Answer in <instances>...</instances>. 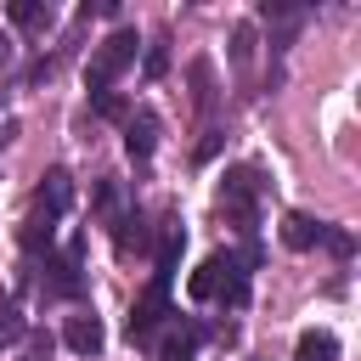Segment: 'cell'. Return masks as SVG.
<instances>
[{"label": "cell", "instance_id": "1", "mask_svg": "<svg viewBox=\"0 0 361 361\" xmlns=\"http://www.w3.org/2000/svg\"><path fill=\"white\" fill-rule=\"evenodd\" d=\"M254 259H259L254 243H248L243 254H209V259L192 271L186 293H192V299H220V305L243 310V305H248V265H254Z\"/></svg>", "mask_w": 361, "mask_h": 361}, {"label": "cell", "instance_id": "2", "mask_svg": "<svg viewBox=\"0 0 361 361\" xmlns=\"http://www.w3.org/2000/svg\"><path fill=\"white\" fill-rule=\"evenodd\" d=\"M135 45H141L135 28H113V34L90 51V62H85V85H90V96H107V90H113V79L135 62Z\"/></svg>", "mask_w": 361, "mask_h": 361}, {"label": "cell", "instance_id": "3", "mask_svg": "<svg viewBox=\"0 0 361 361\" xmlns=\"http://www.w3.org/2000/svg\"><path fill=\"white\" fill-rule=\"evenodd\" d=\"M259 192H265V180H259L254 164H231L226 180H220V209H226V220L243 237H254V203H259Z\"/></svg>", "mask_w": 361, "mask_h": 361}, {"label": "cell", "instance_id": "4", "mask_svg": "<svg viewBox=\"0 0 361 361\" xmlns=\"http://www.w3.org/2000/svg\"><path fill=\"white\" fill-rule=\"evenodd\" d=\"M164 327H169V282L152 276V288L130 305V344H152Z\"/></svg>", "mask_w": 361, "mask_h": 361}, {"label": "cell", "instance_id": "5", "mask_svg": "<svg viewBox=\"0 0 361 361\" xmlns=\"http://www.w3.org/2000/svg\"><path fill=\"white\" fill-rule=\"evenodd\" d=\"M79 259H85V243L73 237L68 243V254H45V271L51 276H39V299H79V288H85V276H79Z\"/></svg>", "mask_w": 361, "mask_h": 361}, {"label": "cell", "instance_id": "6", "mask_svg": "<svg viewBox=\"0 0 361 361\" xmlns=\"http://www.w3.org/2000/svg\"><path fill=\"white\" fill-rule=\"evenodd\" d=\"M259 17L271 23V51L282 56V51L293 45V34L305 28V17H310V11H305V6H288V0H259Z\"/></svg>", "mask_w": 361, "mask_h": 361}, {"label": "cell", "instance_id": "7", "mask_svg": "<svg viewBox=\"0 0 361 361\" xmlns=\"http://www.w3.org/2000/svg\"><path fill=\"white\" fill-rule=\"evenodd\" d=\"M158 130H164V124H158V113H152V107H135V113L124 118V152H130L135 164H147V158H152V147H158Z\"/></svg>", "mask_w": 361, "mask_h": 361}, {"label": "cell", "instance_id": "8", "mask_svg": "<svg viewBox=\"0 0 361 361\" xmlns=\"http://www.w3.org/2000/svg\"><path fill=\"white\" fill-rule=\"evenodd\" d=\"M197 344H203L197 322H169L158 333V361H197Z\"/></svg>", "mask_w": 361, "mask_h": 361}, {"label": "cell", "instance_id": "9", "mask_svg": "<svg viewBox=\"0 0 361 361\" xmlns=\"http://www.w3.org/2000/svg\"><path fill=\"white\" fill-rule=\"evenodd\" d=\"M68 203H73V175L68 169H45V180H39V192H34V209L39 214H68Z\"/></svg>", "mask_w": 361, "mask_h": 361}, {"label": "cell", "instance_id": "10", "mask_svg": "<svg viewBox=\"0 0 361 361\" xmlns=\"http://www.w3.org/2000/svg\"><path fill=\"white\" fill-rule=\"evenodd\" d=\"M62 344H68V350H79V355H96V350L107 344V333H102V316H96V310H79V316H68V327H62Z\"/></svg>", "mask_w": 361, "mask_h": 361}, {"label": "cell", "instance_id": "11", "mask_svg": "<svg viewBox=\"0 0 361 361\" xmlns=\"http://www.w3.org/2000/svg\"><path fill=\"white\" fill-rule=\"evenodd\" d=\"M147 237H152V231H147V214L130 203V209L113 220V248H118V254H135V248H147Z\"/></svg>", "mask_w": 361, "mask_h": 361}, {"label": "cell", "instance_id": "12", "mask_svg": "<svg viewBox=\"0 0 361 361\" xmlns=\"http://www.w3.org/2000/svg\"><path fill=\"white\" fill-rule=\"evenodd\" d=\"M322 226H327V220H310L305 209H293V214H282V243L305 254V248H316V243H322Z\"/></svg>", "mask_w": 361, "mask_h": 361}, {"label": "cell", "instance_id": "13", "mask_svg": "<svg viewBox=\"0 0 361 361\" xmlns=\"http://www.w3.org/2000/svg\"><path fill=\"white\" fill-rule=\"evenodd\" d=\"M293 361H338V338H333L327 327H310V333H299Z\"/></svg>", "mask_w": 361, "mask_h": 361}, {"label": "cell", "instance_id": "14", "mask_svg": "<svg viewBox=\"0 0 361 361\" xmlns=\"http://www.w3.org/2000/svg\"><path fill=\"white\" fill-rule=\"evenodd\" d=\"M180 248H186V231L180 226H164V237H158V282H169L175 276V265H180Z\"/></svg>", "mask_w": 361, "mask_h": 361}, {"label": "cell", "instance_id": "15", "mask_svg": "<svg viewBox=\"0 0 361 361\" xmlns=\"http://www.w3.org/2000/svg\"><path fill=\"white\" fill-rule=\"evenodd\" d=\"M51 237H56V220H51V214H39V209H34V214H28V220H23V254H39V248H45V254H51Z\"/></svg>", "mask_w": 361, "mask_h": 361}, {"label": "cell", "instance_id": "16", "mask_svg": "<svg viewBox=\"0 0 361 361\" xmlns=\"http://www.w3.org/2000/svg\"><path fill=\"white\" fill-rule=\"evenodd\" d=\"M192 102H197V113H214V62L209 56L192 62Z\"/></svg>", "mask_w": 361, "mask_h": 361}, {"label": "cell", "instance_id": "17", "mask_svg": "<svg viewBox=\"0 0 361 361\" xmlns=\"http://www.w3.org/2000/svg\"><path fill=\"white\" fill-rule=\"evenodd\" d=\"M51 0H11V23L17 28H51Z\"/></svg>", "mask_w": 361, "mask_h": 361}, {"label": "cell", "instance_id": "18", "mask_svg": "<svg viewBox=\"0 0 361 361\" xmlns=\"http://www.w3.org/2000/svg\"><path fill=\"white\" fill-rule=\"evenodd\" d=\"M254 45H259L254 23H237V28H231V68H237V73H248V62H254Z\"/></svg>", "mask_w": 361, "mask_h": 361}, {"label": "cell", "instance_id": "19", "mask_svg": "<svg viewBox=\"0 0 361 361\" xmlns=\"http://www.w3.org/2000/svg\"><path fill=\"white\" fill-rule=\"evenodd\" d=\"M124 209H130V197H124V186H118V180H102V186H96V214H102V220L113 226V220H118Z\"/></svg>", "mask_w": 361, "mask_h": 361}, {"label": "cell", "instance_id": "20", "mask_svg": "<svg viewBox=\"0 0 361 361\" xmlns=\"http://www.w3.org/2000/svg\"><path fill=\"white\" fill-rule=\"evenodd\" d=\"M23 333H28V322H23L17 299H6V293H0V350H6V344H17Z\"/></svg>", "mask_w": 361, "mask_h": 361}, {"label": "cell", "instance_id": "21", "mask_svg": "<svg viewBox=\"0 0 361 361\" xmlns=\"http://www.w3.org/2000/svg\"><path fill=\"white\" fill-rule=\"evenodd\" d=\"M141 68H147V79H164V68H169V39H164V34L147 45V62H141Z\"/></svg>", "mask_w": 361, "mask_h": 361}, {"label": "cell", "instance_id": "22", "mask_svg": "<svg viewBox=\"0 0 361 361\" xmlns=\"http://www.w3.org/2000/svg\"><path fill=\"white\" fill-rule=\"evenodd\" d=\"M322 248H327L333 259H350V248H355V237H350V231H338V226H322Z\"/></svg>", "mask_w": 361, "mask_h": 361}, {"label": "cell", "instance_id": "23", "mask_svg": "<svg viewBox=\"0 0 361 361\" xmlns=\"http://www.w3.org/2000/svg\"><path fill=\"white\" fill-rule=\"evenodd\" d=\"M214 152H220V130L209 124V130H203V141H197V164H203V158H214Z\"/></svg>", "mask_w": 361, "mask_h": 361}, {"label": "cell", "instance_id": "24", "mask_svg": "<svg viewBox=\"0 0 361 361\" xmlns=\"http://www.w3.org/2000/svg\"><path fill=\"white\" fill-rule=\"evenodd\" d=\"M6 62H11V39L0 34V68H6Z\"/></svg>", "mask_w": 361, "mask_h": 361}, {"label": "cell", "instance_id": "25", "mask_svg": "<svg viewBox=\"0 0 361 361\" xmlns=\"http://www.w3.org/2000/svg\"><path fill=\"white\" fill-rule=\"evenodd\" d=\"M0 96H6V90H0Z\"/></svg>", "mask_w": 361, "mask_h": 361}]
</instances>
